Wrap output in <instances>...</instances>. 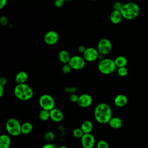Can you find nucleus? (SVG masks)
<instances>
[{
  "instance_id": "obj_31",
  "label": "nucleus",
  "mask_w": 148,
  "mask_h": 148,
  "mask_svg": "<svg viewBox=\"0 0 148 148\" xmlns=\"http://www.w3.org/2000/svg\"><path fill=\"white\" fill-rule=\"evenodd\" d=\"M65 2V0H54V4L56 7L58 8H60L64 6Z\"/></svg>"
},
{
  "instance_id": "obj_41",
  "label": "nucleus",
  "mask_w": 148,
  "mask_h": 148,
  "mask_svg": "<svg viewBox=\"0 0 148 148\" xmlns=\"http://www.w3.org/2000/svg\"><path fill=\"white\" fill-rule=\"evenodd\" d=\"M147 1H148V0H147Z\"/></svg>"
},
{
  "instance_id": "obj_38",
  "label": "nucleus",
  "mask_w": 148,
  "mask_h": 148,
  "mask_svg": "<svg viewBox=\"0 0 148 148\" xmlns=\"http://www.w3.org/2000/svg\"><path fill=\"white\" fill-rule=\"evenodd\" d=\"M57 148H68L66 146H64V145H61L60 146H58Z\"/></svg>"
},
{
  "instance_id": "obj_3",
  "label": "nucleus",
  "mask_w": 148,
  "mask_h": 148,
  "mask_svg": "<svg viewBox=\"0 0 148 148\" xmlns=\"http://www.w3.org/2000/svg\"><path fill=\"white\" fill-rule=\"evenodd\" d=\"M15 97L21 101H28L31 99L34 95L32 88L25 83L17 84L14 88Z\"/></svg>"
},
{
  "instance_id": "obj_30",
  "label": "nucleus",
  "mask_w": 148,
  "mask_h": 148,
  "mask_svg": "<svg viewBox=\"0 0 148 148\" xmlns=\"http://www.w3.org/2000/svg\"><path fill=\"white\" fill-rule=\"evenodd\" d=\"M78 99H79V96L75 93H72L70 94L69 96V99L70 100L71 102L73 103H77Z\"/></svg>"
},
{
  "instance_id": "obj_33",
  "label": "nucleus",
  "mask_w": 148,
  "mask_h": 148,
  "mask_svg": "<svg viewBox=\"0 0 148 148\" xmlns=\"http://www.w3.org/2000/svg\"><path fill=\"white\" fill-rule=\"evenodd\" d=\"M42 148H57L56 147V146L54 145V144H52V143H47V144H45L44 145Z\"/></svg>"
},
{
  "instance_id": "obj_26",
  "label": "nucleus",
  "mask_w": 148,
  "mask_h": 148,
  "mask_svg": "<svg viewBox=\"0 0 148 148\" xmlns=\"http://www.w3.org/2000/svg\"><path fill=\"white\" fill-rule=\"evenodd\" d=\"M117 74L120 77H125L128 74V69L126 67L119 68L117 69Z\"/></svg>"
},
{
  "instance_id": "obj_13",
  "label": "nucleus",
  "mask_w": 148,
  "mask_h": 148,
  "mask_svg": "<svg viewBox=\"0 0 148 148\" xmlns=\"http://www.w3.org/2000/svg\"><path fill=\"white\" fill-rule=\"evenodd\" d=\"M50 119L54 122H61L64 119L62 112L58 108H53L50 110Z\"/></svg>"
},
{
  "instance_id": "obj_36",
  "label": "nucleus",
  "mask_w": 148,
  "mask_h": 148,
  "mask_svg": "<svg viewBox=\"0 0 148 148\" xmlns=\"http://www.w3.org/2000/svg\"><path fill=\"white\" fill-rule=\"evenodd\" d=\"M7 3V0H0V9H3Z\"/></svg>"
},
{
  "instance_id": "obj_22",
  "label": "nucleus",
  "mask_w": 148,
  "mask_h": 148,
  "mask_svg": "<svg viewBox=\"0 0 148 148\" xmlns=\"http://www.w3.org/2000/svg\"><path fill=\"white\" fill-rule=\"evenodd\" d=\"M33 130L32 124L28 121L24 122L21 124V134L24 135H28L30 134Z\"/></svg>"
},
{
  "instance_id": "obj_15",
  "label": "nucleus",
  "mask_w": 148,
  "mask_h": 148,
  "mask_svg": "<svg viewBox=\"0 0 148 148\" xmlns=\"http://www.w3.org/2000/svg\"><path fill=\"white\" fill-rule=\"evenodd\" d=\"M123 18V17L120 11L115 10H113V11L110 13L109 16L110 21L114 24H119Z\"/></svg>"
},
{
  "instance_id": "obj_5",
  "label": "nucleus",
  "mask_w": 148,
  "mask_h": 148,
  "mask_svg": "<svg viewBox=\"0 0 148 148\" xmlns=\"http://www.w3.org/2000/svg\"><path fill=\"white\" fill-rule=\"evenodd\" d=\"M6 130L9 135L17 136L21 134V124L17 119L10 118L6 123Z\"/></svg>"
},
{
  "instance_id": "obj_2",
  "label": "nucleus",
  "mask_w": 148,
  "mask_h": 148,
  "mask_svg": "<svg viewBox=\"0 0 148 148\" xmlns=\"http://www.w3.org/2000/svg\"><path fill=\"white\" fill-rule=\"evenodd\" d=\"M120 12L124 18L128 20H132L138 16L140 12V8L135 2H127L123 4Z\"/></svg>"
},
{
  "instance_id": "obj_25",
  "label": "nucleus",
  "mask_w": 148,
  "mask_h": 148,
  "mask_svg": "<svg viewBox=\"0 0 148 148\" xmlns=\"http://www.w3.org/2000/svg\"><path fill=\"white\" fill-rule=\"evenodd\" d=\"M45 139L48 142H50L53 140L55 138V134L54 133L51 131H49L45 134Z\"/></svg>"
},
{
  "instance_id": "obj_40",
  "label": "nucleus",
  "mask_w": 148,
  "mask_h": 148,
  "mask_svg": "<svg viewBox=\"0 0 148 148\" xmlns=\"http://www.w3.org/2000/svg\"><path fill=\"white\" fill-rule=\"evenodd\" d=\"M91 1H98V0H91Z\"/></svg>"
},
{
  "instance_id": "obj_9",
  "label": "nucleus",
  "mask_w": 148,
  "mask_h": 148,
  "mask_svg": "<svg viewBox=\"0 0 148 148\" xmlns=\"http://www.w3.org/2000/svg\"><path fill=\"white\" fill-rule=\"evenodd\" d=\"M99 52L98 50L94 47H87L83 54L84 59L88 62H93L97 60L99 57Z\"/></svg>"
},
{
  "instance_id": "obj_7",
  "label": "nucleus",
  "mask_w": 148,
  "mask_h": 148,
  "mask_svg": "<svg viewBox=\"0 0 148 148\" xmlns=\"http://www.w3.org/2000/svg\"><path fill=\"white\" fill-rule=\"evenodd\" d=\"M97 50L99 54L104 56L109 54L112 50V42L107 38L100 39L97 45Z\"/></svg>"
},
{
  "instance_id": "obj_24",
  "label": "nucleus",
  "mask_w": 148,
  "mask_h": 148,
  "mask_svg": "<svg viewBox=\"0 0 148 148\" xmlns=\"http://www.w3.org/2000/svg\"><path fill=\"white\" fill-rule=\"evenodd\" d=\"M72 134H73V136L75 137L76 138L81 139L82 137L83 136V135H84V133L80 128H76L73 130Z\"/></svg>"
},
{
  "instance_id": "obj_17",
  "label": "nucleus",
  "mask_w": 148,
  "mask_h": 148,
  "mask_svg": "<svg viewBox=\"0 0 148 148\" xmlns=\"http://www.w3.org/2000/svg\"><path fill=\"white\" fill-rule=\"evenodd\" d=\"M93 123L90 120L84 121L80 126V128L84 134H90L93 130Z\"/></svg>"
},
{
  "instance_id": "obj_18",
  "label": "nucleus",
  "mask_w": 148,
  "mask_h": 148,
  "mask_svg": "<svg viewBox=\"0 0 148 148\" xmlns=\"http://www.w3.org/2000/svg\"><path fill=\"white\" fill-rule=\"evenodd\" d=\"M28 78V73L25 71L18 72L15 76V81L17 84H24L27 81Z\"/></svg>"
},
{
  "instance_id": "obj_28",
  "label": "nucleus",
  "mask_w": 148,
  "mask_h": 148,
  "mask_svg": "<svg viewBox=\"0 0 148 148\" xmlns=\"http://www.w3.org/2000/svg\"><path fill=\"white\" fill-rule=\"evenodd\" d=\"M123 5V3H122L120 1H116L113 4V10H115L120 11Z\"/></svg>"
},
{
  "instance_id": "obj_10",
  "label": "nucleus",
  "mask_w": 148,
  "mask_h": 148,
  "mask_svg": "<svg viewBox=\"0 0 148 148\" xmlns=\"http://www.w3.org/2000/svg\"><path fill=\"white\" fill-rule=\"evenodd\" d=\"M81 145L83 148H93L95 143L94 136L90 134H84L80 139Z\"/></svg>"
},
{
  "instance_id": "obj_6",
  "label": "nucleus",
  "mask_w": 148,
  "mask_h": 148,
  "mask_svg": "<svg viewBox=\"0 0 148 148\" xmlns=\"http://www.w3.org/2000/svg\"><path fill=\"white\" fill-rule=\"evenodd\" d=\"M39 105L42 109L51 110L55 106V101L49 94H43L39 99Z\"/></svg>"
},
{
  "instance_id": "obj_11",
  "label": "nucleus",
  "mask_w": 148,
  "mask_h": 148,
  "mask_svg": "<svg viewBox=\"0 0 148 148\" xmlns=\"http://www.w3.org/2000/svg\"><path fill=\"white\" fill-rule=\"evenodd\" d=\"M58 39L59 35L58 33L53 30L47 32L43 38L45 43L50 46H53L56 44L58 40Z\"/></svg>"
},
{
  "instance_id": "obj_37",
  "label": "nucleus",
  "mask_w": 148,
  "mask_h": 148,
  "mask_svg": "<svg viewBox=\"0 0 148 148\" xmlns=\"http://www.w3.org/2000/svg\"><path fill=\"white\" fill-rule=\"evenodd\" d=\"M4 93V86L0 85V98H1Z\"/></svg>"
},
{
  "instance_id": "obj_12",
  "label": "nucleus",
  "mask_w": 148,
  "mask_h": 148,
  "mask_svg": "<svg viewBox=\"0 0 148 148\" xmlns=\"http://www.w3.org/2000/svg\"><path fill=\"white\" fill-rule=\"evenodd\" d=\"M92 102V98L91 95L88 94H83L79 96L77 101V105L82 108H86L89 107Z\"/></svg>"
},
{
  "instance_id": "obj_29",
  "label": "nucleus",
  "mask_w": 148,
  "mask_h": 148,
  "mask_svg": "<svg viewBox=\"0 0 148 148\" xmlns=\"http://www.w3.org/2000/svg\"><path fill=\"white\" fill-rule=\"evenodd\" d=\"M71 70H72V68L68 64H64L62 67V71L65 74H68V73H70Z\"/></svg>"
},
{
  "instance_id": "obj_20",
  "label": "nucleus",
  "mask_w": 148,
  "mask_h": 148,
  "mask_svg": "<svg viewBox=\"0 0 148 148\" xmlns=\"http://www.w3.org/2000/svg\"><path fill=\"white\" fill-rule=\"evenodd\" d=\"M58 57L59 60L63 64H68L71 57L69 53L65 50H61L58 54Z\"/></svg>"
},
{
  "instance_id": "obj_19",
  "label": "nucleus",
  "mask_w": 148,
  "mask_h": 148,
  "mask_svg": "<svg viewBox=\"0 0 148 148\" xmlns=\"http://www.w3.org/2000/svg\"><path fill=\"white\" fill-rule=\"evenodd\" d=\"M11 145L10 136L6 134H2L0 136V148H9Z\"/></svg>"
},
{
  "instance_id": "obj_21",
  "label": "nucleus",
  "mask_w": 148,
  "mask_h": 148,
  "mask_svg": "<svg viewBox=\"0 0 148 148\" xmlns=\"http://www.w3.org/2000/svg\"><path fill=\"white\" fill-rule=\"evenodd\" d=\"M114 61L116 67L118 68L121 67H125L128 62L127 59L123 56H119L116 57L114 60Z\"/></svg>"
},
{
  "instance_id": "obj_8",
  "label": "nucleus",
  "mask_w": 148,
  "mask_h": 148,
  "mask_svg": "<svg viewBox=\"0 0 148 148\" xmlns=\"http://www.w3.org/2000/svg\"><path fill=\"white\" fill-rule=\"evenodd\" d=\"M68 64L72 69L81 70L85 66L86 60L83 57L76 55L71 57Z\"/></svg>"
},
{
  "instance_id": "obj_35",
  "label": "nucleus",
  "mask_w": 148,
  "mask_h": 148,
  "mask_svg": "<svg viewBox=\"0 0 148 148\" xmlns=\"http://www.w3.org/2000/svg\"><path fill=\"white\" fill-rule=\"evenodd\" d=\"M86 49V47L83 45H80L78 47V49H77L78 51L80 53H82V54H83V53L85 51Z\"/></svg>"
},
{
  "instance_id": "obj_27",
  "label": "nucleus",
  "mask_w": 148,
  "mask_h": 148,
  "mask_svg": "<svg viewBox=\"0 0 148 148\" xmlns=\"http://www.w3.org/2000/svg\"><path fill=\"white\" fill-rule=\"evenodd\" d=\"M97 148H109V145L108 143L103 139L99 140L96 146Z\"/></svg>"
},
{
  "instance_id": "obj_39",
  "label": "nucleus",
  "mask_w": 148,
  "mask_h": 148,
  "mask_svg": "<svg viewBox=\"0 0 148 148\" xmlns=\"http://www.w3.org/2000/svg\"><path fill=\"white\" fill-rule=\"evenodd\" d=\"M73 0H65V1H72Z\"/></svg>"
},
{
  "instance_id": "obj_16",
  "label": "nucleus",
  "mask_w": 148,
  "mask_h": 148,
  "mask_svg": "<svg viewBox=\"0 0 148 148\" xmlns=\"http://www.w3.org/2000/svg\"><path fill=\"white\" fill-rule=\"evenodd\" d=\"M109 125L113 129H119L123 125V121L119 117H112L109 120Z\"/></svg>"
},
{
  "instance_id": "obj_23",
  "label": "nucleus",
  "mask_w": 148,
  "mask_h": 148,
  "mask_svg": "<svg viewBox=\"0 0 148 148\" xmlns=\"http://www.w3.org/2000/svg\"><path fill=\"white\" fill-rule=\"evenodd\" d=\"M39 118L41 121H47L50 119V111L42 109L39 113Z\"/></svg>"
},
{
  "instance_id": "obj_1",
  "label": "nucleus",
  "mask_w": 148,
  "mask_h": 148,
  "mask_svg": "<svg viewBox=\"0 0 148 148\" xmlns=\"http://www.w3.org/2000/svg\"><path fill=\"white\" fill-rule=\"evenodd\" d=\"M95 120L100 124L108 123L112 117L110 106L106 103H100L96 106L94 112Z\"/></svg>"
},
{
  "instance_id": "obj_34",
  "label": "nucleus",
  "mask_w": 148,
  "mask_h": 148,
  "mask_svg": "<svg viewBox=\"0 0 148 148\" xmlns=\"http://www.w3.org/2000/svg\"><path fill=\"white\" fill-rule=\"evenodd\" d=\"M7 83V79L5 77H1L0 79V85L5 86Z\"/></svg>"
},
{
  "instance_id": "obj_4",
  "label": "nucleus",
  "mask_w": 148,
  "mask_h": 148,
  "mask_svg": "<svg viewBox=\"0 0 148 148\" xmlns=\"http://www.w3.org/2000/svg\"><path fill=\"white\" fill-rule=\"evenodd\" d=\"M116 68L113 60L106 58L99 61L98 64V71L103 75H110L114 72Z\"/></svg>"
},
{
  "instance_id": "obj_32",
  "label": "nucleus",
  "mask_w": 148,
  "mask_h": 148,
  "mask_svg": "<svg viewBox=\"0 0 148 148\" xmlns=\"http://www.w3.org/2000/svg\"><path fill=\"white\" fill-rule=\"evenodd\" d=\"M0 23H1V24L3 26L6 25V24H8V20L6 17L5 16H2L0 18Z\"/></svg>"
},
{
  "instance_id": "obj_14",
  "label": "nucleus",
  "mask_w": 148,
  "mask_h": 148,
  "mask_svg": "<svg viewBox=\"0 0 148 148\" xmlns=\"http://www.w3.org/2000/svg\"><path fill=\"white\" fill-rule=\"evenodd\" d=\"M128 102V98L126 95L120 94L117 95L114 99V103L118 108H123L125 106Z\"/></svg>"
}]
</instances>
